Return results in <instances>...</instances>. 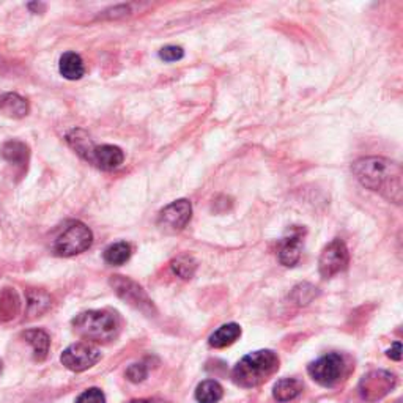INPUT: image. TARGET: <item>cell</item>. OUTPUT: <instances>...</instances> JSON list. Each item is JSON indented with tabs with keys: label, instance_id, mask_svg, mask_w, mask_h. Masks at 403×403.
I'll return each mask as SVG.
<instances>
[{
	"label": "cell",
	"instance_id": "83f0119b",
	"mask_svg": "<svg viewBox=\"0 0 403 403\" xmlns=\"http://www.w3.org/2000/svg\"><path fill=\"white\" fill-rule=\"evenodd\" d=\"M0 372H2V361H0Z\"/></svg>",
	"mask_w": 403,
	"mask_h": 403
},
{
	"label": "cell",
	"instance_id": "d4e9b609",
	"mask_svg": "<svg viewBox=\"0 0 403 403\" xmlns=\"http://www.w3.org/2000/svg\"><path fill=\"white\" fill-rule=\"evenodd\" d=\"M183 55H185V52H183V49L180 46H166L159 51V57L164 62L181 60Z\"/></svg>",
	"mask_w": 403,
	"mask_h": 403
},
{
	"label": "cell",
	"instance_id": "52a82bcc",
	"mask_svg": "<svg viewBox=\"0 0 403 403\" xmlns=\"http://www.w3.org/2000/svg\"><path fill=\"white\" fill-rule=\"evenodd\" d=\"M350 261V254L342 239H334L324 247L320 260H318V270L323 279H329L332 276L346 270Z\"/></svg>",
	"mask_w": 403,
	"mask_h": 403
},
{
	"label": "cell",
	"instance_id": "4fadbf2b",
	"mask_svg": "<svg viewBox=\"0 0 403 403\" xmlns=\"http://www.w3.org/2000/svg\"><path fill=\"white\" fill-rule=\"evenodd\" d=\"M0 112L10 118H23L29 114V103L18 93H5L0 96Z\"/></svg>",
	"mask_w": 403,
	"mask_h": 403
},
{
	"label": "cell",
	"instance_id": "8992f818",
	"mask_svg": "<svg viewBox=\"0 0 403 403\" xmlns=\"http://www.w3.org/2000/svg\"><path fill=\"white\" fill-rule=\"evenodd\" d=\"M309 375L314 381L324 387H332L337 385L345 372V359L337 353L317 359L309 365Z\"/></svg>",
	"mask_w": 403,
	"mask_h": 403
},
{
	"label": "cell",
	"instance_id": "e0dca14e",
	"mask_svg": "<svg viewBox=\"0 0 403 403\" xmlns=\"http://www.w3.org/2000/svg\"><path fill=\"white\" fill-rule=\"evenodd\" d=\"M239 336H242V328L237 323H227L222 324L221 328L216 329L213 334L210 336V346L213 348H225L232 344H235Z\"/></svg>",
	"mask_w": 403,
	"mask_h": 403
},
{
	"label": "cell",
	"instance_id": "7a4b0ae2",
	"mask_svg": "<svg viewBox=\"0 0 403 403\" xmlns=\"http://www.w3.org/2000/svg\"><path fill=\"white\" fill-rule=\"evenodd\" d=\"M278 370V355L271 350H259L239 361L232 372V378L238 386L249 389L266 383Z\"/></svg>",
	"mask_w": 403,
	"mask_h": 403
},
{
	"label": "cell",
	"instance_id": "603a6c76",
	"mask_svg": "<svg viewBox=\"0 0 403 403\" xmlns=\"http://www.w3.org/2000/svg\"><path fill=\"white\" fill-rule=\"evenodd\" d=\"M76 403H106V395L103 394L101 389L90 387L77 397Z\"/></svg>",
	"mask_w": 403,
	"mask_h": 403
},
{
	"label": "cell",
	"instance_id": "f1b7e54d",
	"mask_svg": "<svg viewBox=\"0 0 403 403\" xmlns=\"http://www.w3.org/2000/svg\"><path fill=\"white\" fill-rule=\"evenodd\" d=\"M395 403H400V402H395Z\"/></svg>",
	"mask_w": 403,
	"mask_h": 403
},
{
	"label": "cell",
	"instance_id": "7c38bea8",
	"mask_svg": "<svg viewBox=\"0 0 403 403\" xmlns=\"http://www.w3.org/2000/svg\"><path fill=\"white\" fill-rule=\"evenodd\" d=\"M302 235H304V229L302 230L293 229V233H290V237L284 238V242H282L279 251V261L284 266L292 268L300 261Z\"/></svg>",
	"mask_w": 403,
	"mask_h": 403
},
{
	"label": "cell",
	"instance_id": "30bf717a",
	"mask_svg": "<svg viewBox=\"0 0 403 403\" xmlns=\"http://www.w3.org/2000/svg\"><path fill=\"white\" fill-rule=\"evenodd\" d=\"M395 386V377L385 370H373L363 377L359 383L361 397L367 402L383 399L385 395Z\"/></svg>",
	"mask_w": 403,
	"mask_h": 403
},
{
	"label": "cell",
	"instance_id": "44dd1931",
	"mask_svg": "<svg viewBox=\"0 0 403 403\" xmlns=\"http://www.w3.org/2000/svg\"><path fill=\"white\" fill-rule=\"evenodd\" d=\"M19 300L15 292L4 290L0 292V320H10L18 314Z\"/></svg>",
	"mask_w": 403,
	"mask_h": 403
},
{
	"label": "cell",
	"instance_id": "2e32d148",
	"mask_svg": "<svg viewBox=\"0 0 403 403\" xmlns=\"http://www.w3.org/2000/svg\"><path fill=\"white\" fill-rule=\"evenodd\" d=\"M23 337L27 344L32 345L35 359L45 361L47 358L49 346H51V337L47 336V332L43 329H29L24 332Z\"/></svg>",
	"mask_w": 403,
	"mask_h": 403
},
{
	"label": "cell",
	"instance_id": "ac0fdd59",
	"mask_svg": "<svg viewBox=\"0 0 403 403\" xmlns=\"http://www.w3.org/2000/svg\"><path fill=\"white\" fill-rule=\"evenodd\" d=\"M302 391L301 381L295 378H282L274 385L273 395L278 402H290L298 397Z\"/></svg>",
	"mask_w": 403,
	"mask_h": 403
},
{
	"label": "cell",
	"instance_id": "9c48e42d",
	"mask_svg": "<svg viewBox=\"0 0 403 403\" xmlns=\"http://www.w3.org/2000/svg\"><path fill=\"white\" fill-rule=\"evenodd\" d=\"M191 217H193V205L186 199H180L167 205L164 210H161L158 225L162 230L175 233L185 229Z\"/></svg>",
	"mask_w": 403,
	"mask_h": 403
},
{
	"label": "cell",
	"instance_id": "9a60e30c",
	"mask_svg": "<svg viewBox=\"0 0 403 403\" xmlns=\"http://www.w3.org/2000/svg\"><path fill=\"white\" fill-rule=\"evenodd\" d=\"M0 154L10 164L19 167H25L27 162H29V147L19 142V140H8V142H5L2 148H0Z\"/></svg>",
	"mask_w": 403,
	"mask_h": 403
},
{
	"label": "cell",
	"instance_id": "6da1fadb",
	"mask_svg": "<svg viewBox=\"0 0 403 403\" xmlns=\"http://www.w3.org/2000/svg\"><path fill=\"white\" fill-rule=\"evenodd\" d=\"M351 171L364 188L389 202L402 203V167L395 161L381 157L361 158L351 166Z\"/></svg>",
	"mask_w": 403,
	"mask_h": 403
},
{
	"label": "cell",
	"instance_id": "277c9868",
	"mask_svg": "<svg viewBox=\"0 0 403 403\" xmlns=\"http://www.w3.org/2000/svg\"><path fill=\"white\" fill-rule=\"evenodd\" d=\"M93 233L84 222H72L54 243V252L60 257H74L90 249Z\"/></svg>",
	"mask_w": 403,
	"mask_h": 403
},
{
	"label": "cell",
	"instance_id": "ba28073f",
	"mask_svg": "<svg viewBox=\"0 0 403 403\" xmlns=\"http://www.w3.org/2000/svg\"><path fill=\"white\" fill-rule=\"evenodd\" d=\"M110 285L114 287L115 293L120 296V298L131 304L132 307L139 309L140 312L152 314L154 310L152 300L148 298L147 293L134 280L123 278V276H112Z\"/></svg>",
	"mask_w": 403,
	"mask_h": 403
},
{
	"label": "cell",
	"instance_id": "3957f363",
	"mask_svg": "<svg viewBox=\"0 0 403 403\" xmlns=\"http://www.w3.org/2000/svg\"><path fill=\"white\" fill-rule=\"evenodd\" d=\"M77 336L89 342L108 344L115 341L120 332V318L110 310H87L73 320Z\"/></svg>",
	"mask_w": 403,
	"mask_h": 403
},
{
	"label": "cell",
	"instance_id": "d6986e66",
	"mask_svg": "<svg viewBox=\"0 0 403 403\" xmlns=\"http://www.w3.org/2000/svg\"><path fill=\"white\" fill-rule=\"evenodd\" d=\"M222 395L224 389L215 380H205L195 389V399L199 403H217Z\"/></svg>",
	"mask_w": 403,
	"mask_h": 403
},
{
	"label": "cell",
	"instance_id": "7402d4cb",
	"mask_svg": "<svg viewBox=\"0 0 403 403\" xmlns=\"http://www.w3.org/2000/svg\"><path fill=\"white\" fill-rule=\"evenodd\" d=\"M172 270L181 279H191L197 270V261L191 256H180L172 261Z\"/></svg>",
	"mask_w": 403,
	"mask_h": 403
},
{
	"label": "cell",
	"instance_id": "5bb4252c",
	"mask_svg": "<svg viewBox=\"0 0 403 403\" xmlns=\"http://www.w3.org/2000/svg\"><path fill=\"white\" fill-rule=\"evenodd\" d=\"M60 74L68 81H77L86 74V67L79 54L76 52H65L60 57L59 63Z\"/></svg>",
	"mask_w": 403,
	"mask_h": 403
},
{
	"label": "cell",
	"instance_id": "cb8c5ba5",
	"mask_svg": "<svg viewBox=\"0 0 403 403\" xmlns=\"http://www.w3.org/2000/svg\"><path fill=\"white\" fill-rule=\"evenodd\" d=\"M147 375L148 370L142 363L132 364L128 367V370H126V378L132 381V383H140V381H144L147 378Z\"/></svg>",
	"mask_w": 403,
	"mask_h": 403
},
{
	"label": "cell",
	"instance_id": "8fae6325",
	"mask_svg": "<svg viewBox=\"0 0 403 403\" xmlns=\"http://www.w3.org/2000/svg\"><path fill=\"white\" fill-rule=\"evenodd\" d=\"M90 162L103 171H115L125 161V153L120 147L115 145H101L95 147L90 153Z\"/></svg>",
	"mask_w": 403,
	"mask_h": 403
},
{
	"label": "cell",
	"instance_id": "ffe728a7",
	"mask_svg": "<svg viewBox=\"0 0 403 403\" xmlns=\"http://www.w3.org/2000/svg\"><path fill=\"white\" fill-rule=\"evenodd\" d=\"M131 254L132 249L128 243L118 242L110 244L108 249L104 251V261L112 266H120L131 259Z\"/></svg>",
	"mask_w": 403,
	"mask_h": 403
},
{
	"label": "cell",
	"instance_id": "4316f807",
	"mask_svg": "<svg viewBox=\"0 0 403 403\" xmlns=\"http://www.w3.org/2000/svg\"><path fill=\"white\" fill-rule=\"evenodd\" d=\"M128 403H169V402H164L161 399H136V400H131Z\"/></svg>",
	"mask_w": 403,
	"mask_h": 403
},
{
	"label": "cell",
	"instance_id": "5b68a950",
	"mask_svg": "<svg viewBox=\"0 0 403 403\" xmlns=\"http://www.w3.org/2000/svg\"><path fill=\"white\" fill-rule=\"evenodd\" d=\"M101 351L89 342H77L69 345L68 348L62 353L60 361L62 364L72 372H86L91 369L95 364L100 363Z\"/></svg>",
	"mask_w": 403,
	"mask_h": 403
},
{
	"label": "cell",
	"instance_id": "484cf974",
	"mask_svg": "<svg viewBox=\"0 0 403 403\" xmlns=\"http://www.w3.org/2000/svg\"><path fill=\"white\" fill-rule=\"evenodd\" d=\"M387 356L394 361H400L402 359V345L399 342L394 344L392 348L387 350Z\"/></svg>",
	"mask_w": 403,
	"mask_h": 403
}]
</instances>
